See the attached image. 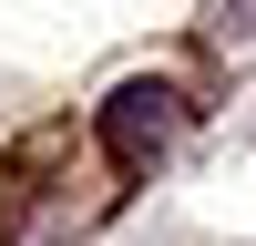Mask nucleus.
I'll return each instance as SVG.
<instances>
[{"instance_id":"nucleus-1","label":"nucleus","mask_w":256,"mask_h":246,"mask_svg":"<svg viewBox=\"0 0 256 246\" xmlns=\"http://www.w3.org/2000/svg\"><path fill=\"white\" fill-rule=\"evenodd\" d=\"M174 134H184V92H174V82H123V92L102 102V154H113L123 174L164 164Z\"/></svg>"},{"instance_id":"nucleus-2","label":"nucleus","mask_w":256,"mask_h":246,"mask_svg":"<svg viewBox=\"0 0 256 246\" xmlns=\"http://www.w3.org/2000/svg\"><path fill=\"white\" fill-rule=\"evenodd\" d=\"M216 52L226 62H256V0H216Z\"/></svg>"}]
</instances>
